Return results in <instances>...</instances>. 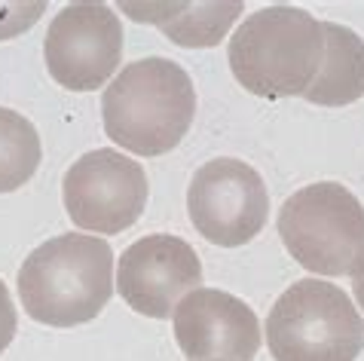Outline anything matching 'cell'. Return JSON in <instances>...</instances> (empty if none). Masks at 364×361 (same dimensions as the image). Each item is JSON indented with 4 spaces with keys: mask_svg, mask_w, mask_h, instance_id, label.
Masks as SVG:
<instances>
[{
    "mask_svg": "<svg viewBox=\"0 0 364 361\" xmlns=\"http://www.w3.org/2000/svg\"><path fill=\"white\" fill-rule=\"evenodd\" d=\"M114 294V252L105 239L65 233L43 242L18 269L25 313L49 328L86 325Z\"/></svg>",
    "mask_w": 364,
    "mask_h": 361,
    "instance_id": "cell-2",
    "label": "cell"
},
{
    "mask_svg": "<svg viewBox=\"0 0 364 361\" xmlns=\"http://www.w3.org/2000/svg\"><path fill=\"white\" fill-rule=\"evenodd\" d=\"M239 0L230 4H178V13L163 25V34L181 46H215L242 16Z\"/></svg>",
    "mask_w": 364,
    "mask_h": 361,
    "instance_id": "cell-13",
    "label": "cell"
},
{
    "mask_svg": "<svg viewBox=\"0 0 364 361\" xmlns=\"http://www.w3.org/2000/svg\"><path fill=\"white\" fill-rule=\"evenodd\" d=\"M40 156V135L31 119L0 107V193L25 187L37 172Z\"/></svg>",
    "mask_w": 364,
    "mask_h": 361,
    "instance_id": "cell-12",
    "label": "cell"
},
{
    "mask_svg": "<svg viewBox=\"0 0 364 361\" xmlns=\"http://www.w3.org/2000/svg\"><path fill=\"white\" fill-rule=\"evenodd\" d=\"M43 9H46L43 0H34V4H0V40H13L25 34L31 25H37Z\"/></svg>",
    "mask_w": 364,
    "mask_h": 361,
    "instance_id": "cell-14",
    "label": "cell"
},
{
    "mask_svg": "<svg viewBox=\"0 0 364 361\" xmlns=\"http://www.w3.org/2000/svg\"><path fill=\"white\" fill-rule=\"evenodd\" d=\"M267 343L276 361H355L364 318L343 288L300 279L269 309Z\"/></svg>",
    "mask_w": 364,
    "mask_h": 361,
    "instance_id": "cell-5",
    "label": "cell"
},
{
    "mask_svg": "<svg viewBox=\"0 0 364 361\" xmlns=\"http://www.w3.org/2000/svg\"><path fill=\"white\" fill-rule=\"evenodd\" d=\"M352 294H355V300H358V306L364 309V269H361V273H358L355 279H352Z\"/></svg>",
    "mask_w": 364,
    "mask_h": 361,
    "instance_id": "cell-16",
    "label": "cell"
},
{
    "mask_svg": "<svg viewBox=\"0 0 364 361\" xmlns=\"http://www.w3.org/2000/svg\"><path fill=\"white\" fill-rule=\"evenodd\" d=\"M321 34H325V58L303 98L318 107L358 102L364 95V40L337 22H321Z\"/></svg>",
    "mask_w": 364,
    "mask_h": 361,
    "instance_id": "cell-11",
    "label": "cell"
},
{
    "mask_svg": "<svg viewBox=\"0 0 364 361\" xmlns=\"http://www.w3.org/2000/svg\"><path fill=\"white\" fill-rule=\"evenodd\" d=\"M105 132L138 156H163L181 144L196 117V89L171 58H141L126 65L101 98Z\"/></svg>",
    "mask_w": 364,
    "mask_h": 361,
    "instance_id": "cell-1",
    "label": "cell"
},
{
    "mask_svg": "<svg viewBox=\"0 0 364 361\" xmlns=\"http://www.w3.org/2000/svg\"><path fill=\"white\" fill-rule=\"evenodd\" d=\"M46 71L70 92H92L123 62V22L107 4H68L43 40Z\"/></svg>",
    "mask_w": 364,
    "mask_h": 361,
    "instance_id": "cell-8",
    "label": "cell"
},
{
    "mask_svg": "<svg viewBox=\"0 0 364 361\" xmlns=\"http://www.w3.org/2000/svg\"><path fill=\"white\" fill-rule=\"evenodd\" d=\"M175 340L187 361H251L260 322L245 300L218 288H196L171 313Z\"/></svg>",
    "mask_w": 364,
    "mask_h": 361,
    "instance_id": "cell-10",
    "label": "cell"
},
{
    "mask_svg": "<svg viewBox=\"0 0 364 361\" xmlns=\"http://www.w3.org/2000/svg\"><path fill=\"white\" fill-rule=\"evenodd\" d=\"M187 212L202 239L220 248H239L267 227V184L257 168L242 159H208L190 180Z\"/></svg>",
    "mask_w": 364,
    "mask_h": 361,
    "instance_id": "cell-7",
    "label": "cell"
},
{
    "mask_svg": "<svg viewBox=\"0 0 364 361\" xmlns=\"http://www.w3.org/2000/svg\"><path fill=\"white\" fill-rule=\"evenodd\" d=\"M279 236L291 257L316 276L364 269V205L337 180H318L282 203Z\"/></svg>",
    "mask_w": 364,
    "mask_h": 361,
    "instance_id": "cell-4",
    "label": "cell"
},
{
    "mask_svg": "<svg viewBox=\"0 0 364 361\" xmlns=\"http://www.w3.org/2000/svg\"><path fill=\"white\" fill-rule=\"evenodd\" d=\"M147 175L119 150H89L65 172L62 199L74 227L117 236L141 217L147 205Z\"/></svg>",
    "mask_w": 364,
    "mask_h": 361,
    "instance_id": "cell-6",
    "label": "cell"
},
{
    "mask_svg": "<svg viewBox=\"0 0 364 361\" xmlns=\"http://www.w3.org/2000/svg\"><path fill=\"white\" fill-rule=\"evenodd\" d=\"M117 288L135 313L168 318L190 291L202 288V260L181 236H144L119 257Z\"/></svg>",
    "mask_w": 364,
    "mask_h": 361,
    "instance_id": "cell-9",
    "label": "cell"
},
{
    "mask_svg": "<svg viewBox=\"0 0 364 361\" xmlns=\"http://www.w3.org/2000/svg\"><path fill=\"white\" fill-rule=\"evenodd\" d=\"M13 337H16V306H13V297H9V288L0 279V355L13 343Z\"/></svg>",
    "mask_w": 364,
    "mask_h": 361,
    "instance_id": "cell-15",
    "label": "cell"
},
{
    "mask_svg": "<svg viewBox=\"0 0 364 361\" xmlns=\"http://www.w3.org/2000/svg\"><path fill=\"white\" fill-rule=\"evenodd\" d=\"M230 71L260 98H294L309 89L325 58L321 22L297 6L251 13L230 37Z\"/></svg>",
    "mask_w": 364,
    "mask_h": 361,
    "instance_id": "cell-3",
    "label": "cell"
}]
</instances>
